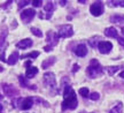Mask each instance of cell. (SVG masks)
<instances>
[{
    "instance_id": "cell-11",
    "label": "cell",
    "mask_w": 124,
    "mask_h": 113,
    "mask_svg": "<svg viewBox=\"0 0 124 113\" xmlns=\"http://www.w3.org/2000/svg\"><path fill=\"white\" fill-rule=\"evenodd\" d=\"M33 97H28V98H24L22 99V103H21V107L20 109L24 110V111H27V110L31 109L32 106H33Z\"/></svg>"
},
{
    "instance_id": "cell-37",
    "label": "cell",
    "mask_w": 124,
    "mask_h": 113,
    "mask_svg": "<svg viewBox=\"0 0 124 113\" xmlns=\"http://www.w3.org/2000/svg\"><path fill=\"white\" fill-rule=\"evenodd\" d=\"M78 68H79V66H78V65H74V69H72V72L76 73L77 70H78Z\"/></svg>"
},
{
    "instance_id": "cell-13",
    "label": "cell",
    "mask_w": 124,
    "mask_h": 113,
    "mask_svg": "<svg viewBox=\"0 0 124 113\" xmlns=\"http://www.w3.org/2000/svg\"><path fill=\"white\" fill-rule=\"evenodd\" d=\"M105 35L107 37H110V38H118V34H117V30H116L114 27H109V28H106L105 29Z\"/></svg>"
},
{
    "instance_id": "cell-28",
    "label": "cell",
    "mask_w": 124,
    "mask_h": 113,
    "mask_svg": "<svg viewBox=\"0 0 124 113\" xmlns=\"http://www.w3.org/2000/svg\"><path fill=\"white\" fill-rule=\"evenodd\" d=\"M108 4L110 6H121V7H124V1H108Z\"/></svg>"
},
{
    "instance_id": "cell-32",
    "label": "cell",
    "mask_w": 124,
    "mask_h": 113,
    "mask_svg": "<svg viewBox=\"0 0 124 113\" xmlns=\"http://www.w3.org/2000/svg\"><path fill=\"white\" fill-rule=\"evenodd\" d=\"M52 50H53V47H52V46H49V45L44 46V51H46V52H51Z\"/></svg>"
},
{
    "instance_id": "cell-7",
    "label": "cell",
    "mask_w": 124,
    "mask_h": 113,
    "mask_svg": "<svg viewBox=\"0 0 124 113\" xmlns=\"http://www.w3.org/2000/svg\"><path fill=\"white\" fill-rule=\"evenodd\" d=\"M43 82H44L45 86L47 87H51V88H55L56 86V82H55V75L53 73H45L44 74V77H43Z\"/></svg>"
},
{
    "instance_id": "cell-6",
    "label": "cell",
    "mask_w": 124,
    "mask_h": 113,
    "mask_svg": "<svg viewBox=\"0 0 124 113\" xmlns=\"http://www.w3.org/2000/svg\"><path fill=\"white\" fill-rule=\"evenodd\" d=\"M2 90H4L5 95L8 96V97H16V96H18V94H20V91H18L15 87L12 86V84H7V83H4V84H2Z\"/></svg>"
},
{
    "instance_id": "cell-27",
    "label": "cell",
    "mask_w": 124,
    "mask_h": 113,
    "mask_svg": "<svg viewBox=\"0 0 124 113\" xmlns=\"http://www.w3.org/2000/svg\"><path fill=\"white\" fill-rule=\"evenodd\" d=\"M21 103H22V98H20V97H16V99L13 100L14 107H21Z\"/></svg>"
},
{
    "instance_id": "cell-31",
    "label": "cell",
    "mask_w": 124,
    "mask_h": 113,
    "mask_svg": "<svg viewBox=\"0 0 124 113\" xmlns=\"http://www.w3.org/2000/svg\"><path fill=\"white\" fill-rule=\"evenodd\" d=\"M43 5V2L40 1V0H36V1H32V6L33 7H40Z\"/></svg>"
},
{
    "instance_id": "cell-16",
    "label": "cell",
    "mask_w": 124,
    "mask_h": 113,
    "mask_svg": "<svg viewBox=\"0 0 124 113\" xmlns=\"http://www.w3.org/2000/svg\"><path fill=\"white\" fill-rule=\"evenodd\" d=\"M110 22L122 24V23H124V15H122V14H115V15H113L110 17Z\"/></svg>"
},
{
    "instance_id": "cell-43",
    "label": "cell",
    "mask_w": 124,
    "mask_h": 113,
    "mask_svg": "<svg viewBox=\"0 0 124 113\" xmlns=\"http://www.w3.org/2000/svg\"><path fill=\"white\" fill-rule=\"evenodd\" d=\"M1 99H2V96H1V95H0V100H1Z\"/></svg>"
},
{
    "instance_id": "cell-15",
    "label": "cell",
    "mask_w": 124,
    "mask_h": 113,
    "mask_svg": "<svg viewBox=\"0 0 124 113\" xmlns=\"http://www.w3.org/2000/svg\"><path fill=\"white\" fill-rule=\"evenodd\" d=\"M18 81H20V83H21V86H22L23 88H29V89H31V90H37V87L36 86H30V84L28 83L27 80L24 78L23 75H20V76H18Z\"/></svg>"
},
{
    "instance_id": "cell-38",
    "label": "cell",
    "mask_w": 124,
    "mask_h": 113,
    "mask_svg": "<svg viewBox=\"0 0 124 113\" xmlns=\"http://www.w3.org/2000/svg\"><path fill=\"white\" fill-rule=\"evenodd\" d=\"M66 4H67L66 0H63V1H60V5H61V6H66Z\"/></svg>"
},
{
    "instance_id": "cell-23",
    "label": "cell",
    "mask_w": 124,
    "mask_h": 113,
    "mask_svg": "<svg viewBox=\"0 0 124 113\" xmlns=\"http://www.w3.org/2000/svg\"><path fill=\"white\" fill-rule=\"evenodd\" d=\"M106 69H107V73H108L109 75H114L118 69H121V67L120 66H109V67H107Z\"/></svg>"
},
{
    "instance_id": "cell-18",
    "label": "cell",
    "mask_w": 124,
    "mask_h": 113,
    "mask_svg": "<svg viewBox=\"0 0 124 113\" xmlns=\"http://www.w3.org/2000/svg\"><path fill=\"white\" fill-rule=\"evenodd\" d=\"M37 74H38V68L37 67H30V68H28L27 72H25V77H28V78H32V77H35Z\"/></svg>"
},
{
    "instance_id": "cell-22",
    "label": "cell",
    "mask_w": 124,
    "mask_h": 113,
    "mask_svg": "<svg viewBox=\"0 0 124 113\" xmlns=\"http://www.w3.org/2000/svg\"><path fill=\"white\" fill-rule=\"evenodd\" d=\"M122 111H123V104H122V103H117V104L110 110L109 113H122Z\"/></svg>"
},
{
    "instance_id": "cell-35",
    "label": "cell",
    "mask_w": 124,
    "mask_h": 113,
    "mask_svg": "<svg viewBox=\"0 0 124 113\" xmlns=\"http://www.w3.org/2000/svg\"><path fill=\"white\" fill-rule=\"evenodd\" d=\"M0 59H1V61H4V62H7V59L5 58V54H4V53H1V54H0Z\"/></svg>"
},
{
    "instance_id": "cell-17",
    "label": "cell",
    "mask_w": 124,
    "mask_h": 113,
    "mask_svg": "<svg viewBox=\"0 0 124 113\" xmlns=\"http://www.w3.org/2000/svg\"><path fill=\"white\" fill-rule=\"evenodd\" d=\"M74 95H76V94L70 86L64 87V89H63V99H64V98H68V97H71V96H74Z\"/></svg>"
},
{
    "instance_id": "cell-24",
    "label": "cell",
    "mask_w": 124,
    "mask_h": 113,
    "mask_svg": "<svg viewBox=\"0 0 124 113\" xmlns=\"http://www.w3.org/2000/svg\"><path fill=\"white\" fill-rule=\"evenodd\" d=\"M37 57H39V52H38V51H33V52H30V53H27V54L22 55L21 58H22V59H25V58L35 59V58H37Z\"/></svg>"
},
{
    "instance_id": "cell-8",
    "label": "cell",
    "mask_w": 124,
    "mask_h": 113,
    "mask_svg": "<svg viewBox=\"0 0 124 113\" xmlns=\"http://www.w3.org/2000/svg\"><path fill=\"white\" fill-rule=\"evenodd\" d=\"M98 49H99V52L101 54H108L111 51V49H113V44L110 42L101 41L99 42V44H98Z\"/></svg>"
},
{
    "instance_id": "cell-1",
    "label": "cell",
    "mask_w": 124,
    "mask_h": 113,
    "mask_svg": "<svg viewBox=\"0 0 124 113\" xmlns=\"http://www.w3.org/2000/svg\"><path fill=\"white\" fill-rule=\"evenodd\" d=\"M86 73H87V75H89L90 77H92V78H94V77H97L102 74V67L97 59H92V60H91L89 67L86 69Z\"/></svg>"
},
{
    "instance_id": "cell-41",
    "label": "cell",
    "mask_w": 124,
    "mask_h": 113,
    "mask_svg": "<svg viewBox=\"0 0 124 113\" xmlns=\"http://www.w3.org/2000/svg\"><path fill=\"white\" fill-rule=\"evenodd\" d=\"M1 111H2V105H0V113H1Z\"/></svg>"
},
{
    "instance_id": "cell-4",
    "label": "cell",
    "mask_w": 124,
    "mask_h": 113,
    "mask_svg": "<svg viewBox=\"0 0 124 113\" xmlns=\"http://www.w3.org/2000/svg\"><path fill=\"white\" fill-rule=\"evenodd\" d=\"M36 14L37 13L35 12V9H32V8L24 9L23 12H21V20H22L25 24H28V23H30L31 21L33 20V17L36 16Z\"/></svg>"
},
{
    "instance_id": "cell-25",
    "label": "cell",
    "mask_w": 124,
    "mask_h": 113,
    "mask_svg": "<svg viewBox=\"0 0 124 113\" xmlns=\"http://www.w3.org/2000/svg\"><path fill=\"white\" fill-rule=\"evenodd\" d=\"M31 32L35 35V36H37V37H39V38H41L43 37V32L40 31L38 28H35V27H32L31 28Z\"/></svg>"
},
{
    "instance_id": "cell-3",
    "label": "cell",
    "mask_w": 124,
    "mask_h": 113,
    "mask_svg": "<svg viewBox=\"0 0 124 113\" xmlns=\"http://www.w3.org/2000/svg\"><path fill=\"white\" fill-rule=\"evenodd\" d=\"M59 37H62V38H68V37H71L74 35V29L70 24H63V26H60L59 27V32H58Z\"/></svg>"
},
{
    "instance_id": "cell-14",
    "label": "cell",
    "mask_w": 124,
    "mask_h": 113,
    "mask_svg": "<svg viewBox=\"0 0 124 113\" xmlns=\"http://www.w3.org/2000/svg\"><path fill=\"white\" fill-rule=\"evenodd\" d=\"M18 58H20L18 51H15V52H13V53L8 57V59H7V63H8V65H10V66H13V65H15V63L17 62Z\"/></svg>"
},
{
    "instance_id": "cell-36",
    "label": "cell",
    "mask_w": 124,
    "mask_h": 113,
    "mask_svg": "<svg viewBox=\"0 0 124 113\" xmlns=\"http://www.w3.org/2000/svg\"><path fill=\"white\" fill-rule=\"evenodd\" d=\"M10 4H12V1H8V2H6V4L2 5V6H1V8H6V7H8Z\"/></svg>"
},
{
    "instance_id": "cell-20",
    "label": "cell",
    "mask_w": 124,
    "mask_h": 113,
    "mask_svg": "<svg viewBox=\"0 0 124 113\" xmlns=\"http://www.w3.org/2000/svg\"><path fill=\"white\" fill-rule=\"evenodd\" d=\"M6 37H7V30L5 29V30H2V32L0 34V49H1V50L4 49V46H5Z\"/></svg>"
},
{
    "instance_id": "cell-19",
    "label": "cell",
    "mask_w": 124,
    "mask_h": 113,
    "mask_svg": "<svg viewBox=\"0 0 124 113\" xmlns=\"http://www.w3.org/2000/svg\"><path fill=\"white\" fill-rule=\"evenodd\" d=\"M55 60H56V58H55V57H49V58H47L46 60H44V62L41 63V67L44 68V69L51 67V66L55 62Z\"/></svg>"
},
{
    "instance_id": "cell-29",
    "label": "cell",
    "mask_w": 124,
    "mask_h": 113,
    "mask_svg": "<svg viewBox=\"0 0 124 113\" xmlns=\"http://www.w3.org/2000/svg\"><path fill=\"white\" fill-rule=\"evenodd\" d=\"M99 97H100V95H99L98 92H92V94H90V99H92V100H98Z\"/></svg>"
},
{
    "instance_id": "cell-34",
    "label": "cell",
    "mask_w": 124,
    "mask_h": 113,
    "mask_svg": "<svg viewBox=\"0 0 124 113\" xmlns=\"http://www.w3.org/2000/svg\"><path fill=\"white\" fill-rule=\"evenodd\" d=\"M117 41H118V43H120L121 45L124 46V39L122 38V37H118V38H117Z\"/></svg>"
},
{
    "instance_id": "cell-9",
    "label": "cell",
    "mask_w": 124,
    "mask_h": 113,
    "mask_svg": "<svg viewBox=\"0 0 124 113\" xmlns=\"http://www.w3.org/2000/svg\"><path fill=\"white\" fill-rule=\"evenodd\" d=\"M59 35L56 34V32L52 31V30H49L48 32H47V35H46V41H47V43H48L49 46H55L56 44L59 43Z\"/></svg>"
},
{
    "instance_id": "cell-39",
    "label": "cell",
    "mask_w": 124,
    "mask_h": 113,
    "mask_svg": "<svg viewBox=\"0 0 124 113\" xmlns=\"http://www.w3.org/2000/svg\"><path fill=\"white\" fill-rule=\"evenodd\" d=\"M120 76L122 77V78H124V70H123V72H121V73H120Z\"/></svg>"
},
{
    "instance_id": "cell-10",
    "label": "cell",
    "mask_w": 124,
    "mask_h": 113,
    "mask_svg": "<svg viewBox=\"0 0 124 113\" xmlns=\"http://www.w3.org/2000/svg\"><path fill=\"white\" fill-rule=\"evenodd\" d=\"M32 44H33L32 39H30V38H25V39H22V41L18 42L17 44H16V47H17V49L25 50V49H29V47H31V46H32Z\"/></svg>"
},
{
    "instance_id": "cell-21",
    "label": "cell",
    "mask_w": 124,
    "mask_h": 113,
    "mask_svg": "<svg viewBox=\"0 0 124 113\" xmlns=\"http://www.w3.org/2000/svg\"><path fill=\"white\" fill-rule=\"evenodd\" d=\"M44 9H45L46 13L52 14L53 13V10H54V4L53 2H51V1H47V2L44 5Z\"/></svg>"
},
{
    "instance_id": "cell-5",
    "label": "cell",
    "mask_w": 124,
    "mask_h": 113,
    "mask_svg": "<svg viewBox=\"0 0 124 113\" xmlns=\"http://www.w3.org/2000/svg\"><path fill=\"white\" fill-rule=\"evenodd\" d=\"M90 12L93 16H100L103 13V4L101 1H95L91 5L90 7Z\"/></svg>"
},
{
    "instance_id": "cell-40",
    "label": "cell",
    "mask_w": 124,
    "mask_h": 113,
    "mask_svg": "<svg viewBox=\"0 0 124 113\" xmlns=\"http://www.w3.org/2000/svg\"><path fill=\"white\" fill-rule=\"evenodd\" d=\"M1 72H4V67H2V66L0 65V73H1Z\"/></svg>"
},
{
    "instance_id": "cell-26",
    "label": "cell",
    "mask_w": 124,
    "mask_h": 113,
    "mask_svg": "<svg viewBox=\"0 0 124 113\" xmlns=\"http://www.w3.org/2000/svg\"><path fill=\"white\" fill-rule=\"evenodd\" d=\"M79 95L82 96V97H84V98H86V97H89V88H80L79 89Z\"/></svg>"
},
{
    "instance_id": "cell-12",
    "label": "cell",
    "mask_w": 124,
    "mask_h": 113,
    "mask_svg": "<svg viewBox=\"0 0 124 113\" xmlns=\"http://www.w3.org/2000/svg\"><path fill=\"white\" fill-rule=\"evenodd\" d=\"M75 54L77 57H85L87 54V47L85 44H78L75 49Z\"/></svg>"
},
{
    "instance_id": "cell-33",
    "label": "cell",
    "mask_w": 124,
    "mask_h": 113,
    "mask_svg": "<svg viewBox=\"0 0 124 113\" xmlns=\"http://www.w3.org/2000/svg\"><path fill=\"white\" fill-rule=\"evenodd\" d=\"M24 67L27 68V69L31 67V61H30V60H29V61H25V63H24Z\"/></svg>"
},
{
    "instance_id": "cell-2",
    "label": "cell",
    "mask_w": 124,
    "mask_h": 113,
    "mask_svg": "<svg viewBox=\"0 0 124 113\" xmlns=\"http://www.w3.org/2000/svg\"><path fill=\"white\" fill-rule=\"evenodd\" d=\"M78 105V102H77V98H76V95L71 96V97H68V98H64L63 102H62V111H66V110H75Z\"/></svg>"
},
{
    "instance_id": "cell-42",
    "label": "cell",
    "mask_w": 124,
    "mask_h": 113,
    "mask_svg": "<svg viewBox=\"0 0 124 113\" xmlns=\"http://www.w3.org/2000/svg\"><path fill=\"white\" fill-rule=\"evenodd\" d=\"M122 34H123V36H124V27L122 28Z\"/></svg>"
},
{
    "instance_id": "cell-30",
    "label": "cell",
    "mask_w": 124,
    "mask_h": 113,
    "mask_svg": "<svg viewBox=\"0 0 124 113\" xmlns=\"http://www.w3.org/2000/svg\"><path fill=\"white\" fill-rule=\"evenodd\" d=\"M29 4V1L28 0H23V1H18V8L21 9V8H23L25 5H28Z\"/></svg>"
}]
</instances>
